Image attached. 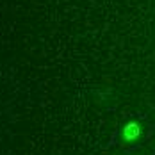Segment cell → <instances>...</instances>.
I'll return each mask as SVG.
<instances>
[{"instance_id": "cell-1", "label": "cell", "mask_w": 155, "mask_h": 155, "mask_svg": "<svg viewBox=\"0 0 155 155\" xmlns=\"http://www.w3.org/2000/svg\"><path fill=\"white\" fill-rule=\"evenodd\" d=\"M141 136V127L136 121H130L123 127V139L125 141H136Z\"/></svg>"}]
</instances>
